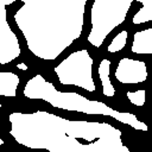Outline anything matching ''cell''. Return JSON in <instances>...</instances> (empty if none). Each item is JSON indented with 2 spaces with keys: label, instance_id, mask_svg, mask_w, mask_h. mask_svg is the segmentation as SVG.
Instances as JSON below:
<instances>
[{
  "label": "cell",
  "instance_id": "8fae6325",
  "mask_svg": "<svg viewBox=\"0 0 152 152\" xmlns=\"http://www.w3.org/2000/svg\"><path fill=\"white\" fill-rule=\"evenodd\" d=\"M128 42V31L127 30H121L120 32H118L112 40L109 42V44L107 45V52L108 53H118L120 51H122Z\"/></svg>",
  "mask_w": 152,
  "mask_h": 152
},
{
  "label": "cell",
  "instance_id": "5bb4252c",
  "mask_svg": "<svg viewBox=\"0 0 152 152\" xmlns=\"http://www.w3.org/2000/svg\"><path fill=\"white\" fill-rule=\"evenodd\" d=\"M2 144H4V141H2V139L0 138V145H2Z\"/></svg>",
  "mask_w": 152,
  "mask_h": 152
},
{
  "label": "cell",
  "instance_id": "277c9868",
  "mask_svg": "<svg viewBox=\"0 0 152 152\" xmlns=\"http://www.w3.org/2000/svg\"><path fill=\"white\" fill-rule=\"evenodd\" d=\"M134 4L133 0H94L89 10L88 44L100 49L107 37L126 21Z\"/></svg>",
  "mask_w": 152,
  "mask_h": 152
},
{
  "label": "cell",
  "instance_id": "7c38bea8",
  "mask_svg": "<svg viewBox=\"0 0 152 152\" xmlns=\"http://www.w3.org/2000/svg\"><path fill=\"white\" fill-rule=\"evenodd\" d=\"M126 97L131 104L134 107H144L147 99L146 89H137V90H128L126 93Z\"/></svg>",
  "mask_w": 152,
  "mask_h": 152
},
{
  "label": "cell",
  "instance_id": "7a4b0ae2",
  "mask_svg": "<svg viewBox=\"0 0 152 152\" xmlns=\"http://www.w3.org/2000/svg\"><path fill=\"white\" fill-rule=\"evenodd\" d=\"M17 13L30 18L36 26L17 25L25 37L31 53L43 61H55L83 33L87 0L19 1Z\"/></svg>",
  "mask_w": 152,
  "mask_h": 152
},
{
  "label": "cell",
  "instance_id": "6da1fadb",
  "mask_svg": "<svg viewBox=\"0 0 152 152\" xmlns=\"http://www.w3.org/2000/svg\"><path fill=\"white\" fill-rule=\"evenodd\" d=\"M10 134L21 146L48 152H132L122 131L107 121L72 120L48 110L12 113Z\"/></svg>",
  "mask_w": 152,
  "mask_h": 152
},
{
  "label": "cell",
  "instance_id": "9a60e30c",
  "mask_svg": "<svg viewBox=\"0 0 152 152\" xmlns=\"http://www.w3.org/2000/svg\"><path fill=\"white\" fill-rule=\"evenodd\" d=\"M0 109H1V103H0Z\"/></svg>",
  "mask_w": 152,
  "mask_h": 152
},
{
  "label": "cell",
  "instance_id": "4fadbf2b",
  "mask_svg": "<svg viewBox=\"0 0 152 152\" xmlns=\"http://www.w3.org/2000/svg\"><path fill=\"white\" fill-rule=\"evenodd\" d=\"M150 103H151V115H152V93H151V100H150Z\"/></svg>",
  "mask_w": 152,
  "mask_h": 152
},
{
  "label": "cell",
  "instance_id": "9c48e42d",
  "mask_svg": "<svg viewBox=\"0 0 152 152\" xmlns=\"http://www.w3.org/2000/svg\"><path fill=\"white\" fill-rule=\"evenodd\" d=\"M20 78L12 71H0V95L6 97H15Z\"/></svg>",
  "mask_w": 152,
  "mask_h": 152
},
{
  "label": "cell",
  "instance_id": "8992f818",
  "mask_svg": "<svg viewBox=\"0 0 152 152\" xmlns=\"http://www.w3.org/2000/svg\"><path fill=\"white\" fill-rule=\"evenodd\" d=\"M114 78L118 83L124 86H137L145 83L148 80V66L145 61L121 57L114 70Z\"/></svg>",
  "mask_w": 152,
  "mask_h": 152
},
{
  "label": "cell",
  "instance_id": "3957f363",
  "mask_svg": "<svg viewBox=\"0 0 152 152\" xmlns=\"http://www.w3.org/2000/svg\"><path fill=\"white\" fill-rule=\"evenodd\" d=\"M23 96L28 100L44 101L51 107L65 112L107 116L138 132L147 133L150 131L148 124L140 120L134 113L112 108L103 101L88 99L76 91H63L57 89L52 82L40 74H36L26 81L23 88Z\"/></svg>",
  "mask_w": 152,
  "mask_h": 152
},
{
  "label": "cell",
  "instance_id": "ba28073f",
  "mask_svg": "<svg viewBox=\"0 0 152 152\" xmlns=\"http://www.w3.org/2000/svg\"><path fill=\"white\" fill-rule=\"evenodd\" d=\"M112 61L109 58H102L97 65V76L101 83V91L104 97H114L116 89L110 81Z\"/></svg>",
  "mask_w": 152,
  "mask_h": 152
},
{
  "label": "cell",
  "instance_id": "5b68a950",
  "mask_svg": "<svg viewBox=\"0 0 152 152\" xmlns=\"http://www.w3.org/2000/svg\"><path fill=\"white\" fill-rule=\"evenodd\" d=\"M93 68L94 58L89 50L83 48L63 58L53 66V72L62 87H77L93 94L96 93Z\"/></svg>",
  "mask_w": 152,
  "mask_h": 152
},
{
  "label": "cell",
  "instance_id": "52a82bcc",
  "mask_svg": "<svg viewBox=\"0 0 152 152\" xmlns=\"http://www.w3.org/2000/svg\"><path fill=\"white\" fill-rule=\"evenodd\" d=\"M131 52L139 56H152V26L137 30L132 36Z\"/></svg>",
  "mask_w": 152,
  "mask_h": 152
},
{
  "label": "cell",
  "instance_id": "30bf717a",
  "mask_svg": "<svg viewBox=\"0 0 152 152\" xmlns=\"http://www.w3.org/2000/svg\"><path fill=\"white\" fill-rule=\"evenodd\" d=\"M139 7L132 15L133 25H142L152 21V0H138Z\"/></svg>",
  "mask_w": 152,
  "mask_h": 152
}]
</instances>
